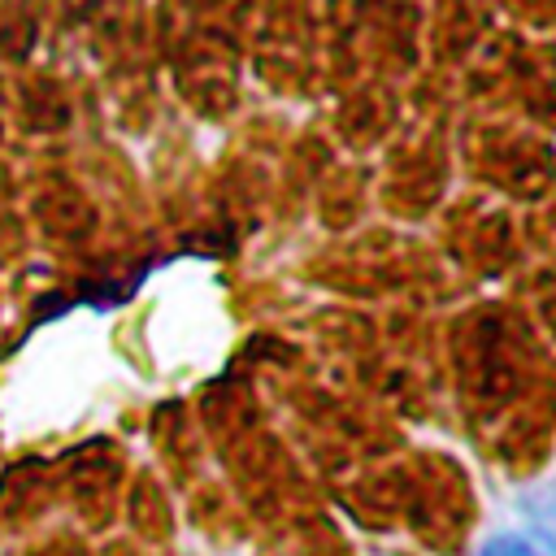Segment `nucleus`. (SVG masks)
Masks as SVG:
<instances>
[{
    "label": "nucleus",
    "mask_w": 556,
    "mask_h": 556,
    "mask_svg": "<svg viewBox=\"0 0 556 556\" xmlns=\"http://www.w3.org/2000/svg\"><path fill=\"white\" fill-rule=\"evenodd\" d=\"M478 556H556V552H547L539 539H530V534H495Z\"/></svg>",
    "instance_id": "nucleus-1"
}]
</instances>
